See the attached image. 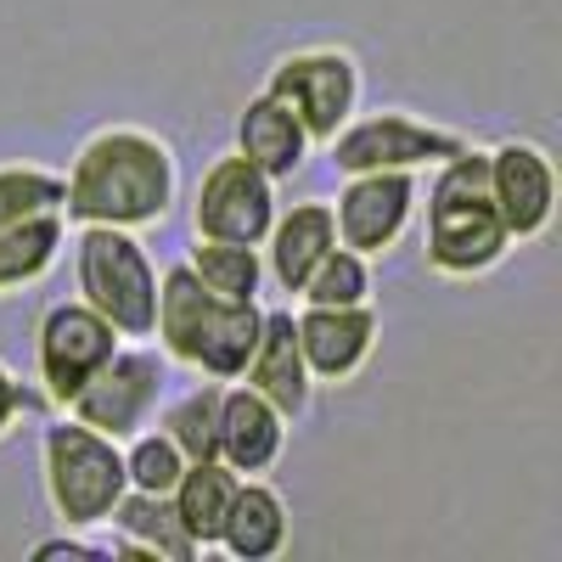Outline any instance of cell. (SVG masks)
I'll use <instances>...</instances> for the list:
<instances>
[{
	"label": "cell",
	"mask_w": 562,
	"mask_h": 562,
	"mask_svg": "<svg viewBox=\"0 0 562 562\" xmlns=\"http://www.w3.org/2000/svg\"><path fill=\"white\" fill-rule=\"evenodd\" d=\"M276 180L254 169L237 147L220 153L198 186H192V237H220V243H265L276 220Z\"/></svg>",
	"instance_id": "30bf717a"
},
{
	"label": "cell",
	"mask_w": 562,
	"mask_h": 562,
	"mask_svg": "<svg viewBox=\"0 0 562 562\" xmlns=\"http://www.w3.org/2000/svg\"><path fill=\"white\" fill-rule=\"evenodd\" d=\"M416 214H422V259L445 281H479L512 254L506 220L490 198L484 147H461L456 158L434 164Z\"/></svg>",
	"instance_id": "7a4b0ae2"
},
{
	"label": "cell",
	"mask_w": 562,
	"mask_h": 562,
	"mask_svg": "<svg viewBox=\"0 0 562 562\" xmlns=\"http://www.w3.org/2000/svg\"><path fill=\"white\" fill-rule=\"evenodd\" d=\"M119 344L124 338L113 333V321H102L85 299L52 304L40 315V326H34V383H40V400L52 411H68V400L108 366V355Z\"/></svg>",
	"instance_id": "9c48e42d"
},
{
	"label": "cell",
	"mask_w": 562,
	"mask_h": 562,
	"mask_svg": "<svg viewBox=\"0 0 562 562\" xmlns=\"http://www.w3.org/2000/svg\"><path fill=\"white\" fill-rule=\"evenodd\" d=\"M293 326H299V349H304L315 389L355 383L371 366V355H378V338H383L378 304H299Z\"/></svg>",
	"instance_id": "4fadbf2b"
},
{
	"label": "cell",
	"mask_w": 562,
	"mask_h": 562,
	"mask_svg": "<svg viewBox=\"0 0 562 562\" xmlns=\"http://www.w3.org/2000/svg\"><path fill=\"white\" fill-rule=\"evenodd\" d=\"M371 293H378V276H371V259L333 243L321 254V265L304 276L299 288V304H371Z\"/></svg>",
	"instance_id": "cb8c5ba5"
},
{
	"label": "cell",
	"mask_w": 562,
	"mask_h": 562,
	"mask_svg": "<svg viewBox=\"0 0 562 562\" xmlns=\"http://www.w3.org/2000/svg\"><path fill=\"white\" fill-rule=\"evenodd\" d=\"M243 383L259 389L288 422L310 416L315 405V378L304 366V349H299V326H293V310H265L259 321V344L243 366Z\"/></svg>",
	"instance_id": "9a60e30c"
},
{
	"label": "cell",
	"mask_w": 562,
	"mask_h": 562,
	"mask_svg": "<svg viewBox=\"0 0 562 562\" xmlns=\"http://www.w3.org/2000/svg\"><path fill=\"white\" fill-rule=\"evenodd\" d=\"M45 400H40V389H29L23 378H18V371L7 366V360H0V439H12V428H18V422L23 416H34Z\"/></svg>",
	"instance_id": "4316f807"
},
{
	"label": "cell",
	"mask_w": 562,
	"mask_h": 562,
	"mask_svg": "<svg viewBox=\"0 0 562 562\" xmlns=\"http://www.w3.org/2000/svg\"><path fill=\"white\" fill-rule=\"evenodd\" d=\"M259 299H220L192 276V265H169L158 270V315H153V338L169 355V366H186L209 383L243 378V366L259 344Z\"/></svg>",
	"instance_id": "3957f363"
},
{
	"label": "cell",
	"mask_w": 562,
	"mask_h": 562,
	"mask_svg": "<svg viewBox=\"0 0 562 562\" xmlns=\"http://www.w3.org/2000/svg\"><path fill=\"white\" fill-rule=\"evenodd\" d=\"M74 299H85L119 338H153L158 315V265L140 243V231L124 225H74Z\"/></svg>",
	"instance_id": "5b68a950"
},
{
	"label": "cell",
	"mask_w": 562,
	"mask_h": 562,
	"mask_svg": "<svg viewBox=\"0 0 562 562\" xmlns=\"http://www.w3.org/2000/svg\"><path fill=\"white\" fill-rule=\"evenodd\" d=\"M461 147H473L461 130L434 124L411 108H355L344 119V130L326 140V158L338 175H360V169H416L428 175L434 164L456 158Z\"/></svg>",
	"instance_id": "52a82bcc"
},
{
	"label": "cell",
	"mask_w": 562,
	"mask_h": 562,
	"mask_svg": "<svg viewBox=\"0 0 562 562\" xmlns=\"http://www.w3.org/2000/svg\"><path fill=\"white\" fill-rule=\"evenodd\" d=\"M186 265L220 299H259L265 293V254L254 243H220V237H198L186 248Z\"/></svg>",
	"instance_id": "7402d4cb"
},
{
	"label": "cell",
	"mask_w": 562,
	"mask_h": 562,
	"mask_svg": "<svg viewBox=\"0 0 562 562\" xmlns=\"http://www.w3.org/2000/svg\"><path fill=\"white\" fill-rule=\"evenodd\" d=\"M40 209H63V175L45 164H0V231Z\"/></svg>",
	"instance_id": "484cf974"
},
{
	"label": "cell",
	"mask_w": 562,
	"mask_h": 562,
	"mask_svg": "<svg viewBox=\"0 0 562 562\" xmlns=\"http://www.w3.org/2000/svg\"><path fill=\"white\" fill-rule=\"evenodd\" d=\"M29 557L34 562H52V557H113V546L108 540H85V529H63L52 540H40Z\"/></svg>",
	"instance_id": "83f0119b"
},
{
	"label": "cell",
	"mask_w": 562,
	"mask_h": 562,
	"mask_svg": "<svg viewBox=\"0 0 562 562\" xmlns=\"http://www.w3.org/2000/svg\"><path fill=\"white\" fill-rule=\"evenodd\" d=\"M288 540H293V506H288V495H281L265 473L243 479L237 495H231V506H225V524H220L214 551L237 557V562H270V557L288 551Z\"/></svg>",
	"instance_id": "ac0fdd59"
},
{
	"label": "cell",
	"mask_w": 562,
	"mask_h": 562,
	"mask_svg": "<svg viewBox=\"0 0 562 562\" xmlns=\"http://www.w3.org/2000/svg\"><path fill=\"white\" fill-rule=\"evenodd\" d=\"M484 158H490V198L506 220L512 248L540 243L557 220V158L529 135L495 140V147H484Z\"/></svg>",
	"instance_id": "7c38bea8"
},
{
	"label": "cell",
	"mask_w": 562,
	"mask_h": 562,
	"mask_svg": "<svg viewBox=\"0 0 562 562\" xmlns=\"http://www.w3.org/2000/svg\"><path fill=\"white\" fill-rule=\"evenodd\" d=\"M113 557H140V562H192L203 557L198 540L186 535L180 512L169 495H147V490H124L113 518L102 524Z\"/></svg>",
	"instance_id": "e0dca14e"
},
{
	"label": "cell",
	"mask_w": 562,
	"mask_h": 562,
	"mask_svg": "<svg viewBox=\"0 0 562 562\" xmlns=\"http://www.w3.org/2000/svg\"><path fill=\"white\" fill-rule=\"evenodd\" d=\"M338 243V225H333V203L326 198H304L293 209H276L270 231H265V281H276L281 293H293L304 288V276L321 265V254Z\"/></svg>",
	"instance_id": "2e32d148"
},
{
	"label": "cell",
	"mask_w": 562,
	"mask_h": 562,
	"mask_svg": "<svg viewBox=\"0 0 562 562\" xmlns=\"http://www.w3.org/2000/svg\"><path fill=\"white\" fill-rule=\"evenodd\" d=\"M422 203V175L416 169H360L344 175L338 186V203H333V225H338V243L366 254V259H383L400 248V237L416 220Z\"/></svg>",
	"instance_id": "8fae6325"
},
{
	"label": "cell",
	"mask_w": 562,
	"mask_h": 562,
	"mask_svg": "<svg viewBox=\"0 0 562 562\" xmlns=\"http://www.w3.org/2000/svg\"><path fill=\"white\" fill-rule=\"evenodd\" d=\"M180 473H186V456H180V445L164 428H153V422H147L140 434L124 439V479H130V490L169 495L180 484Z\"/></svg>",
	"instance_id": "d4e9b609"
},
{
	"label": "cell",
	"mask_w": 562,
	"mask_h": 562,
	"mask_svg": "<svg viewBox=\"0 0 562 562\" xmlns=\"http://www.w3.org/2000/svg\"><path fill=\"white\" fill-rule=\"evenodd\" d=\"M169 355L158 349V344H147V338H124L113 355H108V366L90 378L74 400H68V416H79L85 428H97V434H108V439H130V434H140L147 422L158 416V405H164V394H169Z\"/></svg>",
	"instance_id": "ba28073f"
},
{
	"label": "cell",
	"mask_w": 562,
	"mask_h": 562,
	"mask_svg": "<svg viewBox=\"0 0 562 562\" xmlns=\"http://www.w3.org/2000/svg\"><path fill=\"white\" fill-rule=\"evenodd\" d=\"M288 428L293 422L281 416L259 389H248L243 378L220 383V428H214V456L243 479H259L281 461L288 450Z\"/></svg>",
	"instance_id": "5bb4252c"
},
{
	"label": "cell",
	"mask_w": 562,
	"mask_h": 562,
	"mask_svg": "<svg viewBox=\"0 0 562 562\" xmlns=\"http://www.w3.org/2000/svg\"><path fill=\"white\" fill-rule=\"evenodd\" d=\"M237 153L254 169H265L270 180H293L310 164L315 147H310L304 124L281 108L270 90H254V97L243 102V113H237Z\"/></svg>",
	"instance_id": "d6986e66"
},
{
	"label": "cell",
	"mask_w": 562,
	"mask_h": 562,
	"mask_svg": "<svg viewBox=\"0 0 562 562\" xmlns=\"http://www.w3.org/2000/svg\"><path fill=\"white\" fill-rule=\"evenodd\" d=\"M68 254V220L63 209H40L23 214L18 225L0 231V299H18L29 288H40Z\"/></svg>",
	"instance_id": "ffe728a7"
},
{
	"label": "cell",
	"mask_w": 562,
	"mask_h": 562,
	"mask_svg": "<svg viewBox=\"0 0 562 562\" xmlns=\"http://www.w3.org/2000/svg\"><path fill=\"white\" fill-rule=\"evenodd\" d=\"M259 90H270V97L304 124L310 147H326V140L344 130V119L360 108L366 68L349 45H299V52H281L270 63Z\"/></svg>",
	"instance_id": "8992f818"
},
{
	"label": "cell",
	"mask_w": 562,
	"mask_h": 562,
	"mask_svg": "<svg viewBox=\"0 0 562 562\" xmlns=\"http://www.w3.org/2000/svg\"><path fill=\"white\" fill-rule=\"evenodd\" d=\"M40 484H45V506H52V518L63 529H102L113 518L119 495L130 490L124 445L63 411L57 422L40 428Z\"/></svg>",
	"instance_id": "277c9868"
},
{
	"label": "cell",
	"mask_w": 562,
	"mask_h": 562,
	"mask_svg": "<svg viewBox=\"0 0 562 562\" xmlns=\"http://www.w3.org/2000/svg\"><path fill=\"white\" fill-rule=\"evenodd\" d=\"M180 158L169 135L147 124L90 130L63 169V220L68 225H124L153 231L175 214Z\"/></svg>",
	"instance_id": "6da1fadb"
},
{
	"label": "cell",
	"mask_w": 562,
	"mask_h": 562,
	"mask_svg": "<svg viewBox=\"0 0 562 562\" xmlns=\"http://www.w3.org/2000/svg\"><path fill=\"white\" fill-rule=\"evenodd\" d=\"M164 416H158V428L180 445V456L186 461H209L214 456V428H220V383H198V389H186L180 400H169L164 394V405H158Z\"/></svg>",
	"instance_id": "603a6c76"
},
{
	"label": "cell",
	"mask_w": 562,
	"mask_h": 562,
	"mask_svg": "<svg viewBox=\"0 0 562 562\" xmlns=\"http://www.w3.org/2000/svg\"><path fill=\"white\" fill-rule=\"evenodd\" d=\"M237 484H243V473H231L220 456L186 461V473H180V484L169 490V501H175V512H180L186 535L198 540V551H214L220 524H225V506H231V495H237Z\"/></svg>",
	"instance_id": "44dd1931"
}]
</instances>
